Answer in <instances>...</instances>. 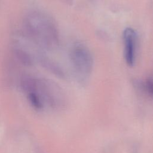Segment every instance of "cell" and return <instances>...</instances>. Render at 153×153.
<instances>
[{"mask_svg": "<svg viewBox=\"0 0 153 153\" xmlns=\"http://www.w3.org/2000/svg\"><path fill=\"white\" fill-rule=\"evenodd\" d=\"M70 57L74 68L78 74L87 76L91 72L93 58L90 50L85 44L75 43L71 49Z\"/></svg>", "mask_w": 153, "mask_h": 153, "instance_id": "7a4b0ae2", "label": "cell"}, {"mask_svg": "<svg viewBox=\"0 0 153 153\" xmlns=\"http://www.w3.org/2000/svg\"><path fill=\"white\" fill-rule=\"evenodd\" d=\"M124 44V57L126 63L132 66L135 61V50L137 35L135 30L131 27H127L123 32Z\"/></svg>", "mask_w": 153, "mask_h": 153, "instance_id": "3957f363", "label": "cell"}, {"mask_svg": "<svg viewBox=\"0 0 153 153\" xmlns=\"http://www.w3.org/2000/svg\"><path fill=\"white\" fill-rule=\"evenodd\" d=\"M21 87L27 94L31 92L37 93L38 79L30 76H23L20 81Z\"/></svg>", "mask_w": 153, "mask_h": 153, "instance_id": "277c9868", "label": "cell"}, {"mask_svg": "<svg viewBox=\"0 0 153 153\" xmlns=\"http://www.w3.org/2000/svg\"><path fill=\"white\" fill-rule=\"evenodd\" d=\"M28 100L33 107L36 109H41L42 108V103L41 98L37 93L31 92L27 94Z\"/></svg>", "mask_w": 153, "mask_h": 153, "instance_id": "52a82bcc", "label": "cell"}, {"mask_svg": "<svg viewBox=\"0 0 153 153\" xmlns=\"http://www.w3.org/2000/svg\"><path fill=\"white\" fill-rule=\"evenodd\" d=\"M15 54L17 59L22 65L26 66L32 65L33 62L30 56L25 50L22 49H16L15 50Z\"/></svg>", "mask_w": 153, "mask_h": 153, "instance_id": "8992f818", "label": "cell"}, {"mask_svg": "<svg viewBox=\"0 0 153 153\" xmlns=\"http://www.w3.org/2000/svg\"><path fill=\"white\" fill-rule=\"evenodd\" d=\"M26 22L28 30L36 41L47 48L57 45V30L48 16L39 13H33L28 16Z\"/></svg>", "mask_w": 153, "mask_h": 153, "instance_id": "6da1fadb", "label": "cell"}, {"mask_svg": "<svg viewBox=\"0 0 153 153\" xmlns=\"http://www.w3.org/2000/svg\"><path fill=\"white\" fill-rule=\"evenodd\" d=\"M143 88L146 93L153 97V73L150 74L143 83Z\"/></svg>", "mask_w": 153, "mask_h": 153, "instance_id": "ba28073f", "label": "cell"}, {"mask_svg": "<svg viewBox=\"0 0 153 153\" xmlns=\"http://www.w3.org/2000/svg\"><path fill=\"white\" fill-rule=\"evenodd\" d=\"M41 63L45 69L50 71L54 75L60 77H63L64 76V73L62 69L53 61H51L47 58H42L41 59Z\"/></svg>", "mask_w": 153, "mask_h": 153, "instance_id": "5b68a950", "label": "cell"}]
</instances>
